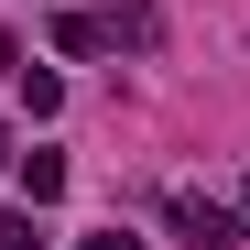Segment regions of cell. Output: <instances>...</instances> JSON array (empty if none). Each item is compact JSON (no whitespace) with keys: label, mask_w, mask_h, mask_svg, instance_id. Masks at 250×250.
<instances>
[{"label":"cell","mask_w":250,"mask_h":250,"mask_svg":"<svg viewBox=\"0 0 250 250\" xmlns=\"http://www.w3.org/2000/svg\"><path fill=\"white\" fill-rule=\"evenodd\" d=\"M0 163H22V152H11V120H0Z\"/></svg>","instance_id":"ba28073f"},{"label":"cell","mask_w":250,"mask_h":250,"mask_svg":"<svg viewBox=\"0 0 250 250\" xmlns=\"http://www.w3.org/2000/svg\"><path fill=\"white\" fill-rule=\"evenodd\" d=\"M109 44H163V11H152V0H109Z\"/></svg>","instance_id":"7a4b0ae2"},{"label":"cell","mask_w":250,"mask_h":250,"mask_svg":"<svg viewBox=\"0 0 250 250\" xmlns=\"http://www.w3.org/2000/svg\"><path fill=\"white\" fill-rule=\"evenodd\" d=\"M76 250H142L131 229H87V239H76Z\"/></svg>","instance_id":"52a82bcc"},{"label":"cell","mask_w":250,"mask_h":250,"mask_svg":"<svg viewBox=\"0 0 250 250\" xmlns=\"http://www.w3.org/2000/svg\"><path fill=\"white\" fill-rule=\"evenodd\" d=\"M22 109L55 120V109H65V76H55V65H22Z\"/></svg>","instance_id":"5b68a950"},{"label":"cell","mask_w":250,"mask_h":250,"mask_svg":"<svg viewBox=\"0 0 250 250\" xmlns=\"http://www.w3.org/2000/svg\"><path fill=\"white\" fill-rule=\"evenodd\" d=\"M22 196L55 207V196H65V152H22Z\"/></svg>","instance_id":"3957f363"},{"label":"cell","mask_w":250,"mask_h":250,"mask_svg":"<svg viewBox=\"0 0 250 250\" xmlns=\"http://www.w3.org/2000/svg\"><path fill=\"white\" fill-rule=\"evenodd\" d=\"M174 229H185L196 250H239V207H229V196H196V185H185V196H174Z\"/></svg>","instance_id":"6da1fadb"},{"label":"cell","mask_w":250,"mask_h":250,"mask_svg":"<svg viewBox=\"0 0 250 250\" xmlns=\"http://www.w3.org/2000/svg\"><path fill=\"white\" fill-rule=\"evenodd\" d=\"M109 44V22H87V11H55V55H98Z\"/></svg>","instance_id":"277c9868"},{"label":"cell","mask_w":250,"mask_h":250,"mask_svg":"<svg viewBox=\"0 0 250 250\" xmlns=\"http://www.w3.org/2000/svg\"><path fill=\"white\" fill-rule=\"evenodd\" d=\"M0 250H44V229H33V207H0Z\"/></svg>","instance_id":"8992f818"}]
</instances>
